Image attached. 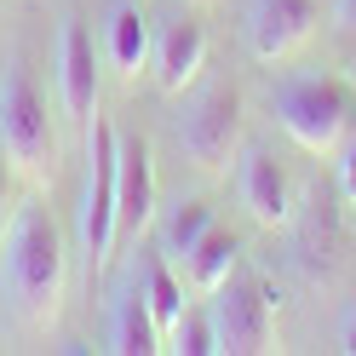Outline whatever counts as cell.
Masks as SVG:
<instances>
[{
  "instance_id": "14",
  "label": "cell",
  "mask_w": 356,
  "mask_h": 356,
  "mask_svg": "<svg viewBox=\"0 0 356 356\" xmlns=\"http://www.w3.org/2000/svg\"><path fill=\"white\" fill-rule=\"evenodd\" d=\"M241 264V241H236V230H225V225H213L202 241L190 248V259H184V276H190V287L195 293H213L218 282H225L230 270Z\"/></svg>"
},
{
  "instance_id": "11",
  "label": "cell",
  "mask_w": 356,
  "mask_h": 356,
  "mask_svg": "<svg viewBox=\"0 0 356 356\" xmlns=\"http://www.w3.org/2000/svg\"><path fill=\"white\" fill-rule=\"evenodd\" d=\"M58 92H63V109L75 121H86L98 109V52H92V35L75 17L58 35Z\"/></svg>"
},
{
  "instance_id": "17",
  "label": "cell",
  "mask_w": 356,
  "mask_h": 356,
  "mask_svg": "<svg viewBox=\"0 0 356 356\" xmlns=\"http://www.w3.org/2000/svg\"><path fill=\"white\" fill-rule=\"evenodd\" d=\"M161 350H178V356H213V350H218V339H213V316H207V310H190V305H184V316L167 327Z\"/></svg>"
},
{
  "instance_id": "20",
  "label": "cell",
  "mask_w": 356,
  "mask_h": 356,
  "mask_svg": "<svg viewBox=\"0 0 356 356\" xmlns=\"http://www.w3.org/2000/svg\"><path fill=\"white\" fill-rule=\"evenodd\" d=\"M339 24H345V29H356V0H339Z\"/></svg>"
},
{
  "instance_id": "15",
  "label": "cell",
  "mask_w": 356,
  "mask_h": 356,
  "mask_svg": "<svg viewBox=\"0 0 356 356\" xmlns=\"http://www.w3.org/2000/svg\"><path fill=\"white\" fill-rule=\"evenodd\" d=\"M213 225H218V218H213L207 202H178V207L167 213V225H161V259H167V264H184L190 248H195Z\"/></svg>"
},
{
  "instance_id": "19",
  "label": "cell",
  "mask_w": 356,
  "mask_h": 356,
  "mask_svg": "<svg viewBox=\"0 0 356 356\" xmlns=\"http://www.w3.org/2000/svg\"><path fill=\"white\" fill-rule=\"evenodd\" d=\"M339 345H345V350L356 356V310H350V322H345V333H339Z\"/></svg>"
},
{
  "instance_id": "13",
  "label": "cell",
  "mask_w": 356,
  "mask_h": 356,
  "mask_svg": "<svg viewBox=\"0 0 356 356\" xmlns=\"http://www.w3.org/2000/svg\"><path fill=\"white\" fill-rule=\"evenodd\" d=\"M109 350H121V356H149V350H161V327H155V316H149L144 287L121 293L115 310H109Z\"/></svg>"
},
{
  "instance_id": "8",
  "label": "cell",
  "mask_w": 356,
  "mask_h": 356,
  "mask_svg": "<svg viewBox=\"0 0 356 356\" xmlns=\"http://www.w3.org/2000/svg\"><path fill=\"white\" fill-rule=\"evenodd\" d=\"M155 218V161L144 138L115 144V236L138 241Z\"/></svg>"
},
{
  "instance_id": "21",
  "label": "cell",
  "mask_w": 356,
  "mask_h": 356,
  "mask_svg": "<svg viewBox=\"0 0 356 356\" xmlns=\"http://www.w3.org/2000/svg\"><path fill=\"white\" fill-rule=\"evenodd\" d=\"M0 236H6V172H0Z\"/></svg>"
},
{
  "instance_id": "12",
  "label": "cell",
  "mask_w": 356,
  "mask_h": 356,
  "mask_svg": "<svg viewBox=\"0 0 356 356\" xmlns=\"http://www.w3.org/2000/svg\"><path fill=\"white\" fill-rule=\"evenodd\" d=\"M149 17L132 6V0H121L115 12H109V24H104V52H109V63L127 75V81H138V70L149 63Z\"/></svg>"
},
{
  "instance_id": "3",
  "label": "cell",
  "mask_w": 356,
  "mask_h": 356,
  "mask_svg": "<svg viewBox=\"0 0 356 356\" xmlns=\"http://www.w3.org/2000/svg\"><path fill=\"white\" fill-rule=\"evenodd\" d=\"M276 121L310 155H333L350 127V92L333 75H293L276 86Z\"/></svg>"
},
{
  "instance_id": "16",
  "label": "cell",
  "mask_w": 356,
  "mask_h": 356,
  "mask_svg": "<svg viewBox=\"0 0 356 356\" xmlns=\"http://www.w3.org/2000/svg\"><path fill=\"white\" fill-rule=\"evenodd\" d=\"M144 299H149V316H155V327H161V339H167V327L184 316V282L172 276V264L161 253H155L149 270H144Z\"/></svg>"
},
{
  "instance_id": "2",
  "label": "cell",
  "mask_w": 356,
  "mask_h": 356,
  "mask_svg": "<svg viewBox=\"0 0 356 356\" xmlns=\"http://www.w3.org/2000/svg\"><path fill=\"white\" fill-rule=\"evenodd\" d=\"M0 149H6V161L24 178L52 184V172H58V127L47 115V98H40L35 75L24 70V58H6V70H0Z\"/></svg>"
},
{
  "instance_id": "18",
  "label": "cell",
  "mask_w": 356,
  "mask_h": 356,
  "mask_svg": "<svg viewBox=\"0 0 356 356\" xmlns=\"http://www.w3.org/2000/svg\"><path fill=\"white\" fill-rule=\"evenodd\" d=\"M339 190H345V202L356 207V138L339 144Z\"/></svg>"
},
{
  "instance_id": "6",
  "label": "cell",
  "mask_w": 356,
  "mask_h": 356,
  "mask_svg": "<svg viewBox=\"0 0 356 356\" xmlns=\"http://www.w3.org/2000/svg\"><path fill=\"white\" fill-rule=\"evenodd\" d=\"M178 144L190 149V161L202 172H225L241 144V92L236 86H202L178 115Z\"/></svg>"
},
{
  "instance_id": "9",
  "label": "cell",
  "mask_w": 356,
  "mask_h": 356,
  "mask_svg": "<svg viewBox=\"0 0 356 356\" xmlns=\"http://www.w3.org/2000/svg\"><path fill=\"white\" fill-rule=\"evenodd\" d=\"M149 70H155V86H161L167 98L190 92V86L202 81V70H207V35H202V24L167 17V24L149 35Z\"/></svg>"
},
{
  "instance_id": "4",
  "label": "cell",
  "mask_w": 356,
  "mask_h": 356,
  "mask_svg": "<svg viewBox=\"0 0 356 356\" xmlns=\"http://www.w3.org/2000/svg\"><path fill=\"white\" fill-rule=\"evenodd\" d=\"M115 127H109L98 109L86 115V190H81V248L86 264L104 270L109 253H115Z\"/></svg>"
},
{
  "instance_id": "5",
  "label": "cell",
  "mask_w": 356,
  "mask_h": 356,
  "mask_svg": "<svg viewBox=\"0 0 356 356\" xmlns=\"http://www.w3.org/2000/svg\"><path fill=\"white\" fill-rule=\"evenodd\" d=\"M213 339L230 356H259L276 339V293L264 276H225L213 287Z\"/></svg>"
},
{
  "instance_id": "1",
  "label": "cell",
  "mask_w": 356,
  "mask_h": 356,
  "mask_svg": "<svg viewBox=\"0 0 356 356\" xmlns=\"http://www.w3.org/2000/svg\"><path fill=\"white\" fill-rule=\"evenodd\" d=\"M0 287L24 327H52L63 305V230L40 202H24L0 236Z\"/></svg>"
},
{
  "instance_id": "7",
  "label": "cell",
  "mask_w": 356,
  "mask_h": 356,
  "mask_svg": "<svg viewBox=\"0 0 356 356\" xmlns=\"http://www.w3.org/2000/svg\"><path fill=\"white\" fill-rule=\"evenodd\" d=\"M322 12L316 0H248V52L259 63H282L287 52H299L310 35H316Z\"/></svg>"
},
{
  "instance_id": "10",
  "label": "cell",
  "mask_w": 356,
  "mask_h": 356,
  "mask_svg": "<svg viewBox=\"0 0 356 356\" xmlns=\"http://www.w3.org/2000/svg\"><path fill=\"white\" fill-rule=\"evenodd\" d=\"M236 195H241V207H248L259 225H287V213H293L287 172L276 167V155L259 149V144H248L236 155Z\"/></svg>"
}]
</instances>
